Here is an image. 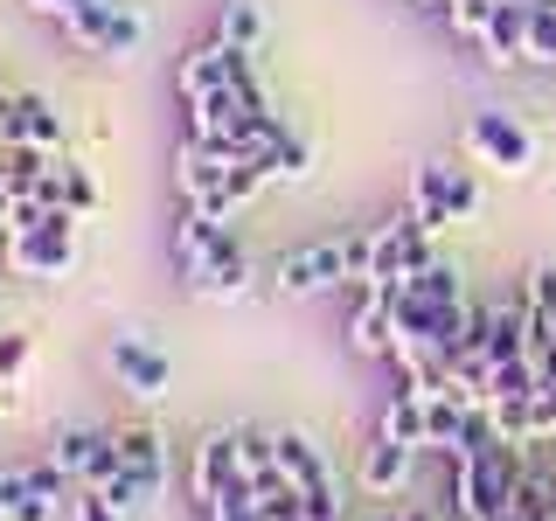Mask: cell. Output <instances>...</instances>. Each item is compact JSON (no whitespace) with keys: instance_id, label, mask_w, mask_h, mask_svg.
Masks as SVG:
<instances>
[{"instance_id":"cell-1","label":"cell","mask_w":556,"mask_h":521,"mask_svg":"<svg viewBox=\"0 0 556 521\" xmlns=\"http://www.w3.org/2000/svg\"><path fill=\"white\" fill-rule=\"evenodd\" d=\"M174 271L195 300H243L257 285V265L251 251L230 237V223L202 216V208H181L174 216Z\"/></svg>"},{"instance_id":"cell-2","label":"cell","mask_w":556,"mask_h":521,"mask_svg":"<svg viewBox=\"0 0 556 521\" xmlns=\"http://www.w3.org/2000/svg\"><path fill=\"white\" fill-rule=\"evenodd\" d=\"M77 223L70 208H35V202H14L8 208V243H0V265L14 278H63L77 265Z\"/></svg>"},{"instance_id":"cell-3","label":"cell","mask_w":556,"mask_h":521,"mask_svg":"<svg viewBox=\"0 0 556 521\" xmlns=\"http://www.w3.org/2000/svg\"><path fill=\"white\" fill-rule=\"evenodd\" d=\"M369 278V230L362 237H320V243H300L271 265V292L278 300H320V292H341V285H362Z\"/></svg>"},{"instance_id":"cell-4","label":"cell","mask_w":556,"mask_h":521,"mask_svg":"<svg viewBox=\"0 0 556 521\" xmlns=\"http://www.w3.org/2000/svg\"><path fill=\"white\" fill-rule=\"evenodd\" d=\"M452 480H445V500H452V521H494L501 508H515V480H521V445H501L486 439L473 445L466 459H445Z\"/></svg>"},{"instance_id":"cell-5","label":"cell","mask_w":556,"mask_h":521,"mask_svg":"<svg viewBox=\"0 0 556 521\" xmlns=\"http://www.w3.org/2000/svg\"><path fill=\"white\" fill-rule=\"evenodd\" d=\"M425 265H431V230L417 216H390V223L369 230V278H362V285L396 292V285H410Z\"/></svg>"},{"instance_id":"cell-6","label":"cell","mask_w":556,"mask_h":521,"mask_svg":"<svg viewBox=\"0 0 556 521\" xmlns=\"http://www.w3.org/2000/svg\"><path fill=\"white\" fill-rule=\"evenodd\" d=\"M480 208V181L466 167H452V161H425L417 167V181H410V216L425 223L431 237L445 230V223H466Z\"/></svg>"},{"instance_id":"cell-7","label":"cell","mask_w":556,"mask_h":521,"mask_svg":"<svg viewBox=\"0 0 556 521\" xmlns=\"http://www.w3.org/2000/svg\"><path fill=\"white\" fill-rule=\"evenodd\" d=\"M49 459H56L63 480H77V486H112L118 473H126L118 431H98V424H63L56 439H49Z\"/></svg>"},{"instance_id":"cell-8","label":"cell","mask_w":556,"mask_h":521,"mask_svg":"<svg viewBox=\"0 0 556 521\" xmlns=\"http://www.w3.org/2000/svg\"><path fill=\"white\" fill-rule=\"evenodd\" d=\"M237 500H257L251 480H243V459H237V431H208L195 445V508L208 521L216 508H237Z\"/></svg>"},{"instance_id":"cell-9","label":"cell","mask_w":556,"mask_h":521,"mask_svg":"<svg viewBox=\"0 0 556 521\" xmlns=\"http://www.w3.org/2000/svg\"><path fill=\"white\" fill-rule=\"evenodd\" d=\"M63 35L84 49V56H132V49L147 42V22H139L126 0H98V8H84L77 22H63Z\"/></svg>"},{"instance_id":"cell-10","label":"cell","mask_w":556,"mask_h":521,"mask_svg":"<svg viewBox=\"0 0 556 521\" xmlns=\"http://www.w3.org/2000/svg\"><path fill=\"white\" fill-rule=\"evenodd\" d=\"M251 77V49H230V42H195L181 56V69H174V91H181V104H195V98H208V91H223V84H243Z\"/></svg>"},{"instance_id":"cell-11","label":"cell","mask_w":556,"mask_h":521,"mask_svg":"<svg viewBox=\"0 0 556 521\" xmlns=\"http://www.w3.org/2000/svg\"><path fill=\"white\" fill-rule=\"evenodd\" d=\"M466 147H473L486 167H501V174H529L535 167V139L521 132L508 112H480L473 126H466Z\"/></svg>"},{"instance_id":"cell-12","label":"cell","mask_w":556,"mask_h":521,"mask_svg":"<svg viewBox=\"0 0 556 521\" xmlns=\"http://www.w3.org/2000/svg\"><path fill=\"white\" fill-rule=\"evenodd\" d=\"M480 56L494 69L529 63V0H494V22H486V35H480Z\"/></svg>"},{"instance_id":"cell-13","label":"cell","mask_w":556,"mask_h":521,"mask_svg":"<svg viewBox=\"0 0 556 521\" xmlns=\"http://www.w3.org/2000/svg\"><path fill=\"white\" fill-rule=\"evenodd\" d=\"M112 376L126 382L132 396H167V355L147 347L139 334H112Z\"/></svg>"},{"instance_id":"cell-14","label":"cell","mask_w":556,"mask_h":521,"mask_svg":"<svg viewBox=\"0 0 556 521\" xmlns=\"http://www.w3.org/2000/svg\"><path fill=\"white\" fill-rule=\"evenodd\" d=\"M355 292V313H348V341L355 355H382L390 361V292L382 285H348Z\"/></svg>"},{"instance_id":"cell-15","label":"cell","mask_w":556,"mask_h":521,"mask_svg":"<svg viewBox=\"0 0 556 521\" xmlns=\"http://www.w3.org/2000/svg\"><path fill=\"white\" fill-rule=\"evenodd\" d=\"M237 459H243V480H251V494H271V486H286V466H278V431H265V424H237Z\"/></svg>"},{"instance_id":"cell-16","label":"cell","mask_w":556,"mask_h":521,"mask_svg":"<svg viewBox=\"0 0 556 521\" xmlns=\"http://www.w3.org/2000/svg\"><path fill=\"white\" fill-rule=\"evenodd\" d=\"M8 139H22V147H42V153H63V112L49 98L22 91L14 98V118H8Z\"/></svg>"},{"instance_id":"cell-17","label":"cell","mask_w":556,"mask_h":521,"mask_svg":"<svg viewBox=\"0 0 556 521\" xmlns=\"http://www.w3.org/2000/svg\"><path fill=\"white\" fill-rule=\"evenodd\" d=\"M118 445H126V473L147 486V494H161V486H167V445H161V431H153V424H126V431H118Z\"/></svg>"},{"instance_id":"cell-18","label":"cell","mask_w":556,"mask_h":521,"mask_svg":"<svg viewBox=\"0 0 556 521\" xmlns=\"http://www.w3.org/2000/svg\"><path fill=\"white\" fill-rule=\"evenodd\" d=\"M410 466H417V452L410 445H390L376 431V445L362 452V486H369V494H396V486L410 480Z\"/></svg>"},{"instance_id":"cell-19","label":"cell","mask_w":556,"mask_h":521,"mask_svg":"<svg viewBox=\"0 0 556 521\" xmlns=\"http://www.w3.org/2000/svg\"><path fill=\"white\" fill-rule=\"evenodd\" d=\"M382 439L390 445H410V452H425V396L417 390H390V404H382Z\"/></svg>"},{"instance_id":"cell-20","label":"cell","mask_w":556,"mask_h":521,"mask_svg":"<svg viewBox=\"0 0 556 521\" xmlns=\"http://www.w3.org/2000/svg\"><path fill=\"white\" fill-rule=\"evenodd\" d=\"M216 42H230V49H257V42H265V14H257V0H223Z\"/></svg>"},{"instance_id":"cell-21","label":"cell","mask_w":556,"mask_h":521,"mask_svg":"<svg viewBox=\"0 0 556 521\" xmlns=\"http://www.w3.org/2000/svg\"><path fill=\"white\" fill-rule=\"evenodd\" d=\"M265 181H306V167H313V153H306V139L300 132H286V139H271L265 147Z\"/></svg>"},{"instance_id":"cell-22","label":"cell","mask_w":556,"mask_h":521,"mask_svg":"<svg viewBox=\"0 0 556 521\" xmlns=\"http://www.w3.org/2000/svg\"><path fill=\"white\" fill-rule=\"evenodd\" d=\"M56 208H70V216H91L98 208V181L77 161H63V153H56Z\"/></svg>"},{"instance_id":"cell-23","label":"cell","mask_w":556,"mask_h":521,"mask_svg":"<svg viewBox=\"0 0 556 521\" xmlns=\"http://www.w3.org/2000/svg\"><path fill=\"white\" fill-rule=\"evenodd\" d=\"M535 445H556V382H543L529 396V452Z\"/></svg>"},{"instance_id":"cell-24","label":"cell","mask_w":556,"mask_h":521,"mask_svg":"<svg viewBox=\"0 0 556 521\" xmlns=\"http://www.w3.org/2000/svg\"><path fill=\"white\" fill-rule=\"evenodd\" d=\"M28 355H35V341H28V334H14V327H0V390H14V382H22Z\"/></svg>"},{"instance_id":"cell-25","label":"cell","mask_w":556,"mask_h":521,"mask_svg":"<svg viewBox=\"0 0 556 521\" xmlns=\"http://www.w3.org/2000/svg\"><path fill=\"white\" fill-rule=\"evenodd\" d=\"M70 521H126V514H118V508H112V500H104V494H98V486H84V494H77V500H70Z\"/></svg>"},{"instance_id":"cell-26","label":"cell","mask_w":556,"mask_h":521,"mask_svg":"<svg viewBox=\"0 0 556 521\" xmlns=\"http://www.w3.org/2000/svg\"><path fill=\"white\" fill-rule=\"evenodd\" d=\"M28 8H35V14H49V22L63 28V22H77L84 8H98V0H28Z\"/></svg>"},{"instance_id":"cell-27","label":"cell","mask_w":556,"mask_h":521,"mask_svg":"<svg viewBox=\"0 0 556 521\" xmlns=\"http://www.w3.org/2000/svg\"><path fill=\"white\" fill-rule=\"evenodd\" d=\"M8 521H56V500H49V494H35V480H28V500H22V508H14Z\"/></svg>"},{"instance_id":"cell-28","label":"cell","mask_w":556,"mask_h":521,"mask_svg":"<svg viewBox=\"0 0 556 521\" xmlns=\"http://www.w3.org/2000/svg\"><path fill=\"white\" fill-rule=\"evenodd\" d=\"M494 521H529V514H521V508H501V514H494Z\"/></svg>"},{"instance_id":"cell-29","label":"cell","mask_w":556,"mask_h":521,"mask_svg":"<svg viewBox=\"0 0 556 521\" xmlns=\"http://www.w3.org/2000/svg\"><path fill=\"white\" fill-rule=\"evenodd\" d=\"M0 243H8V208H0Z\"/></svg>"},{"instance_id":"cell-30","label":"cell","mask_w":556,"mask_h":521,"mask_svg":"<svg viewBox=\"0 0 556 521\" xmlns=\"http://www.w3.org/2000/svg\"><path fill=\"white\" fill-rule=\"evenodd\" d=\"M425 8H445V0H425Z\"/></svg>"}]
</instances>
